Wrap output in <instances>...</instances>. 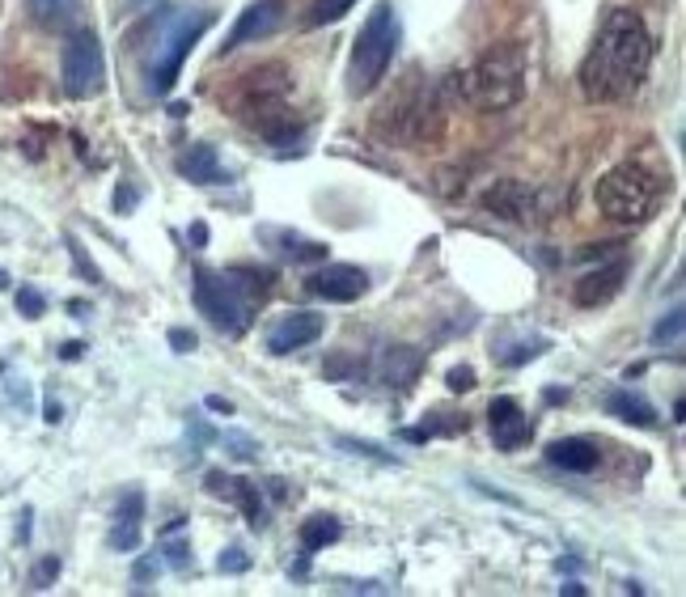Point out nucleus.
<instances>
[{"mask_svg": "<svg viewBox=\"0 0 686 597\" xmlns=\"http://www.w3.org/2000/svg\"><path fill=\"white\" fill-rule=\"evenodd\" d=\"M327 331V318L314 314V310H297V314H288L280 318L272 335H267V352L272 356H288V352H297V348H310V343Z\"/></svg>", "mask_w": 686, "mask_h": 597, "instance_id": "14", "label": "nucleus"}, {"mask_svg": "<svg viewBox=\"0 0 686 597\" xmlns=\"http://www.w3.org/2000/svg\"><path fill=\"white\" fill-rule=\"evenodd\" d=\"M208 411H221V415H233V403L221 394H208Z\"/></svg>", "mask_w": 686, "mask_h": 597, "instance_id": "40", "label": "nucleus"}, {"mask_svg": "<svg viewBox=\"0 0 686 597\" xmlns=\"http://www.w3.org/2000/svg\"><path fill=\"white\" fill-rule=\"evenodd\" d=\"M115 204H119V212H123V208H132V204H136V191H123V187H119V195H115Z\"/></svg>", "mask_w": 686, "mask_h": 597, "instance_id": "43", "label": "nucleus"}, {"mask_svg": "<svg viewBox=\"0 0 686 597\" xmlns=\"http://www.w3.org/2000/svg\"><path fill=\"white\" fill-rule=\"evenodd\" d=\"M161 559H166L170 568L187 572L191 568V547H187V542H166V547H161Z\"/></svg>", "mask_w": 686, "mask_h": 597, "instance_id": "34", "label": "nucleus"}, {"mask_svg": "<svg viewBox=\"0 0 686 597\" xmlns=\"http://www.w3.org/2000/svg\"><path fill=\"white\" fill-rule=\"evenodd\" d=\"M356 0H314V9L305 13V26H327V22H339Z\"/></svg>", "mask_w": 686, "mask_h": 597, "instance_id": "26", "label": "nucleus"}, {"mask_svg": "<svg viewBox=\"0 0 686 597\" xmlns=\"http://www.w3.org/2000/svg\"><path fill=\"white\" fill-rule=\"evenodd\" d=\"M441 128H445V106L437 98V89L424 85L420 72H411L407 85L377 115V132L399 140L403 149H424V144L441 136Z\"/></svg>", "mask_w": 686, "mask_h": 597, "instance_id": "5", "label": "nucleus"}, {"mask_svg": "<svg viewBox=\"0 0 686 597\" xmlns=\"http://www.w3.org/2000/svg\"><path fill=\"white\" fill-rule=\"evenodd\" d=\"M657 195H661V183L653 170H644L640 161H623L615 166L606 178H598V208L602 216L619 225H640L653 216L657 208Z\"/></svg>", "mask_w": 686, "mask_h": 597, "instance_id": "7", "label": "nucleus"}, {"mask_svg": "<svg viewBox=\"0 0 686 597\" xmlns=\"http://www.w3.org/2000/svg\"><path fill=\"white\" fill-rule=\"evenodd\" d=\"M339 449H343V454H352V458H373V462H382V466H403V458H399V454H390V449H382V445H373V441L339 437Z\"/></svg>", "mask_w": 686, "mask_h": 597, "instance_id": "25", "label": "nucleus"}, {"mask_svg": "<svg viewBox=\"0 0 686 597\" xmlns=\"http://www.w3.org/2000/svg\"><path fill=\"white\" fill-rule=\"evenodd\" d=\"M483 208L500 216V221L530 225V221H538V212H543V199H538L534 187L521 183V178H500V183L483 191Z\"/></svg>", "mask_w": 686, "mask_h": 597, "instance_id": "10", "label": "nucleus"}, {"mask_svg": "<svg viewBox=\"0 0 686 597\" xmlns=\"http://www.w3.org/2000/svg\"><path fill=\"white\" fill-rule=\"evenodd\" d=\"M195 305H200V314L212 322L216 331L225 335H242L250 327V318H255V297L246 293L225 271V276H212V271H195Z\"/></svg>", "mask_w": 686, "mask_h": 597, "instance_id": "8", "label": "nucleus"}, {"mask_svg": "<svg viewBox=\"0 0 686 597\" xmlns=\"http://www.w3.org/2000/svg\"><path fill=\"white\" fill-rule=\"evenodd\" d=\"M445 386L454 390V394H466V390H475V386H479V382H475V369H471V365H454V369L445 373Z\"/></svg>", "mask_w": 686, "mask_h": 597, "instance_id": "33", "label": "nucleus"}, {"mask_svg": "<svg viewBox=\"0 0 686 597\" xmlns=\"http://www.w3.org/2000/svg\"><path fill=\"white\" fill-rule=\"evenodd\" d=\"M140 521H144V492L132 487L115 509V526H111V534H106V547L111 551H136L140 547Z\"/></svg>", "mask_w": 686, "mask_h": 597, "instance_id": "16", "label": "nucleus"}, {"mask_svg": "<svg viewBox=\"0 0 686 597\" xmlns=\"http://www.w3.org/2000/svg\"><path fill=\"white\" fill-rule=\"evenodd\" d=\"M43 420H47V424H60V420H64V415H60V403H47V407H43Z\"/></svg>", "mask_w": 686, "mask_h": 597, "instance_id": "41", "label": "nucleus"}, {"mask_svg": "<svg viewBox=\"0 0 686 597\" xmlns=\"http://www.w3.org/2000/svg\"><path fill=\"white\" fill-rule=\"evenodd\" d=\"M487 424H492V441H496L500 454H517V449L534 437L530 415L521 411L513 398H492V407H487Z\"/></svg>", "mask_w": 686, "mask_h": 597, "instance_id": "13", "label": "nucleus"}, {"mask_svg": "<svg viewBox=\"0 0 686 597\" xmlns=\"http://www.w3.org/2000/svg\"><path fill=\"white\" fill-rule=\"evenodd\" d=\"M68 255H72V263L81 267V276H85L89 284H102V271H98V267H94V259H89L85 250H81V242H77V238H68Z\"/></svg>", "mask_w": 686, "mask_h": 597, "instance_id": "30", "label": "nucleus"}, {"mask_svg": "<svg viewBox=\"0 0 686 597\" xmlns=\"http://www.w3.org/2000/svg\"><path fill=\"white\" fill-rule=\"evenodd\" d=\"M157 568H161V559H140V564H136V581H149V576H157Z\"/></svg>", "mask_w": 686, "mask_h": 597, "instance_id": "37", "label": "nucleus"}, {"mask_svg": "<svg viewBox=\"0 0 686 597\" xmlns=\"http://www.w3.org/2000/svg\"><path fill=\"white\" fill-rule=\"evenodd\" d=\"M339 534H343L339 517H331V513H314V517H305V526H301V551H305V555L327 551L331 542H339Z\"/></svg>", "mask_w": 686, "mask_h": 597, "instance_id": "22", "label": "nucleus"}, {"mask_svg": "<svg viewBox=\"0 0 686 597\" xmlns=\"http://www.w3.org/2000/svg\"><path fill=\"white\" fill-rule=\"evenodd\" d=\"M280 22H284V0H255V5L242 9V17L233 22L229 39L221 43V56H229V51H238L246 43H259V39H267V34H276Z\"/></svg>", "mask_w": 686, "mask_h": 597, "instance_id": "11", "label": "nucleus"}, {"mask_svg": "<svg viewBox=\"0 0 686 597\" xmlns=\"http://www.w3.org/2000/svg\"><path fill=\"white\" fill-rule=\"evenodd\" d=\"M191 242H195V250H204V246H208V225H204V221H195V225H191Z\"/></svg>", "mask_w": 686, "mask_h": 597, "instance_id": "39", "label": "nucleus"}, {"mask_svg": "<svg viewBox=\"0 0 686 597\" xmlns=\"http://www.w3.org/2000/svg\"><path fill=\"white\" fill-rule=\"evenodd\" d=\"M543 352H547V339H530V343H517V352H504L500 360L504 365H526V360L543 356Z\"/></svg>", "mask_w": 686, "mask_h": 597, "instance_id": "31", "label": "nucleus"}, {"mask_svg": "<svg viewBox=\"0 0 686 597\" xmlns=\"http://www.w3.org/2000/svg\"><path fill=\"white\" fill-rule=\"evenodd\" d=\"M399 437H403V441H411V445H424V441L432 437V432H428V428L420 424V428H403V432H399Z\"/></svg>", "mask_w": 686, "mask_h": 597, "instance_id": "38", "label": "nucleus"}, {"mask_svg": "<svg viewBox=\"0 0 686 597\" xmlns=\"http://www.w3.org/2000/svg\"><path fill=\"white\" fill-rule=\"evenodd\" d=\"M56 576H60V559H39L30 572V589H51Z\"/></svg>", "mask_w": 686, "mask_h": 597, "instance_id": "32", "label": "nucleus"}, {"mask_svg": "<svg viewBox=\"0 0 686 597\" xmlns=\"http://www.w3.org/2000/svg\"><path fill=\"white\" fill-rule=\"evenodd\" d=\"M233 504L246 513V526L250 530H263L267 526V504H263V496H259V483H238V496H233Z\"/></svg>", "mask_w": 686, "mask_h": 597, "instance_id": "24", "label": "nucleus"}, {"mask_svg": "<svg viewBox=\"0 0 686 597\" xmlns=\"http://www.w3.org/2000/svg\"><path fill=\"white\" fill-rule=\"evenodd\" d=\"M547 462L559 466V470H572V475H589V470H598L602 449L589 437H564V441L547 445Z\"/></svg>", "mask_w": 686, "mask_h": 597, "instance_id": "18", "label": "nucleus"}, {"mask_svg": "<svg viewBox=\"0 0 686 597\" xmlns=\"http://www.w3.org/2000/svg\"><path fill=\"white\" fill-rule=\"evenodd\" d=\"M526 72H530V56L521 43H496L487 47L483 56L462 72V98L479 106V111H509L526 98Z\"/></svg>", "mask_w": 686, "mask_h": 597, "instance_id": "3", "label": "nucleus"}, {"mask_svg": "<svg viewBox=\"0 0 686 597\" xmlns=\"http://www.w3.org/2000/svg\"><path fill=\"white\" fill-rule=\"evenodd\" d=\"M623 280H627V263L623 259L610 263V267H598V271H585V276L576 280V288H572V301L585 305V310H593V305H606L623 288Z\"/></svg>", "mask_w": 686, "mask_h": 597, "instance_id": "15", "label": "nucleus"}, {"mask_svg": "<svg viewBox=\"0 0 686 597\" xmlns=\"http://www.w3.org/2000/svg\"><path fill=\"white\" fill-rule=\"evenodd\" d=\"M648 60H653V34L636 9H615L593 39L589 56L581 60V94L589 102H623L640 89Z\"/></svg>", "mask_w": 686, "mask_h": 597, "instance_id": "1", "label": "nucleus"}, {"mask_svg": "<svg viewBox=\"0 0 686 597\" xmlns=\"http://www.w3.org/2000/svg\"><path fill=\"white\" fill-rule=\"evenodd\" d=\"M399 34L403 30H399V17H394V5L382 0V5L369 13V22L360 26L356 47H352V64H348V94L352 98H365L382 85L394 51H399Z\"/></svg>", "mask_w": 686, "mask_h": 597, "instance_id": "6", "label": "nucleus"}, {"mask_svg": "<svg viewBox=\"0 0 686 597\" xmlns=\"http://www.w3.org/2000/svg\"><path fill=\"white\" fill-rule=\"evenodd\" d=\"M212 26V13L208 9H170L161 13V22L153 26V47H149V60H144V89L153 98H166L178 72H183L191 47L204 39Z\"/></svg>", "mask_w": 686, "mask_h": 597, "instance_id": "4", "label": "nucleus"}, {"mask_svg": "<svg viewBox=\"0 0 686 597\" xmlns=\"http://www.w3.org/2000/svg\"><path fill=\"white\" fill-rule=\"evenodd\" d=\"M0 288H9V276H5V271H0Z\"/></svg>", "mask_w": 686, "mask_h": 597, "instance_id": "45", "label": "nucleus"}, {"mask_svg": "<svg viewBox=\"0 0 686 597\" xmlns=\"http://www.w3.org/2000/svg\"><path fill=\"white\" fill-rule=\"evenodd\" d=\"M170 343H174V352H195V348H200V339H195V331H183V327H174V331H170Z\"/></svg>", "mask_w": 686, "mask_h": 597, "instance_id": "36", "label": "nucleus"}, {"mask_svg": "<svg viewBox=\"0 0 686 597\" xmlns=\"http://www.w3.org/2000/svg\"><path fill=\"white\" fill-rule=\"evenodd\" d=\"M420 369H424V356L415 348L394 343V348H386L382 365H377V377H382V386H390V390H411L415 377H420Z\"/></svg>", "mask_w": 686, "mask_h": 597, "instance_id": "19", "label": "nucleus"}, {"mask_svg": "<svg viewBox=\"0 0 686 597\" xmlns=\"http://www.w3.org/2000/svg\"><path fill=\"white\" fill-rule=\"evenodd\" d=\"M64 94L68 98H98L102 85H106V56H102V43L94 30H72V39L64 43Z\"/></svg>", "mask_w": 686, "mask_h": 597, "instance_id": "9", "label": "nucleus"}, {"mask_svg": "<svg viewBox=\"0 0 686 597\" xmlns=\"http://www.w3.org/2000/svg\"><path fill=\"white\" fill-rule=\"evenodd\" d=\"M17 314H22V318H43L47 314V297L39 293V288L22 284V288H17Z\"/></svg>", "mask_w": 686, "mask_h": 597, "instance_id": "28", "label": "nucleus"}, {"mask_svg": "<svg viewBox=\"0 0 686 597\" xmlns=\"http://www.w3.org/2000/svg\"><path fill=\"white\" fill-rule=\"evenodd\" d=\"M305 288H310L314 297H322V301L348 305V301L369 293V276L360 267H352V263H327L322 271H314V276L305 280Z\"/></svg>", "mask_w": 686, "mask_h": 597, "instance_id": "12", "label": "nucleus"}, {"mask_svg": "<svg viewBox=\"0 0 686 597\" xmlns=\"http://www.w3.org/2000/svg\"><path fill=\"white\" fill-rule=\"evenodd\" d=\"M263 233H267V238H276L280 250L293 263H322V259H327V246H322V242H305V238H297V233H280V229H263Z\"/></svg>", "mask_w": 686, "mask_h": 597, "instance_id": "23", "label": "nucleus"}, {"mask_svg": "<svg viewBox=\"0 0 686 597\" xmlns=\"http://www.w3.org/2000/svg\"><path fill=\"white\" fill-rule=\"evenodd\" d=\"M81 352H85V343H64V352H60V356H64V360H77Z\"/></svg>", "mask_w": 686, "mask_h": 597, "instance_id": "44", "label": "nucleus"}, {"mask_svg": "<svg viewBox=\"0 0 686 597\" xmlns=\"http://www.w3.org/2000/svg\"><path fill=\"white\" fill-rule=\"evenodd\" d=\"M216 568H221V572H246L250 568V555L242 547H225L221 559H216Z\"/></svg>", "mask_w": 686, "mask_h": 597, "instance_id": "35", "label": "nucleus"}, {"mask_svg": "<svg viewBox=\"0 0 686 597\" xmlns=\"http://www.w3.org/2000/svg\"><path fill=\"white\" fill-rule=\"evenodd\" d=\"M606 411L615 415V420L631 424V428H657L653 403H648V398H640V394H631V390H615V394H610L606 398Z\"/></svg>", "mask_w": 686, "mask_h": 597, "instance_id": "21", "label": "nucleus"}, {"mask_svg": "<svg viewBox=\"0 0 686 597\" xmlns=\"http://www.w3.org/2000/svg\"><path fill=\"white\" fill-rule=\"evenodd\" d=\"M559 593H568V597H585V585H581V581H564V585H559Z\"/></svg>", "mask_w": 686, "mask_h": 597, "instance_id": "42", "label": "nucleus"}, {"mask_svg": "<svg viewBox=\"0 0 686 597\" xmlns=\"http://www.w3.org/2000/svg\"><path fill=\"white\" fill-rule=\"evenodd\" d=\"M26 9L34 17V26H43L51 34H68L81 22V0H26Z\"/></svg>", "mask_w": 686, "mask_h": 597, "instance_id": "20", "label": "nucleus"}, {"mask_svg": "<svg viewBox=\"0 0 686 597\" xmlns=\"http://www.w3.org/2000/svg\"><path fill=\"white\" fill-rule=\"evenodd\" d=\"M233 111L246 128H255L272 144H288L301 136V123L293 119V77L284 64H263L246 72L238 94H233Z\"/></svg>", "mask_w": 686, "mask_h": 597, "instance_id": "2", "label": "nucleus"}, {"mask_svg": "<svg viewBox=\"0 0 686 597\" xmlns=\"http://www.w3.org/2000/svg\"><path fill=\"white\" fill-rule=\"evenodd\" d=\"M682 327H686V314H682V305H674L670 318H661L657 327H653V343H678L682 339Z\"/></svg>", "mask_w": 686, "mask_h": 597, "instance_id": "27", "label": "nucleus"}, {"mask_svg": "<svg viewBox=\"0 0 686 597\" xmlns=\"http://www.w3.org/2000/svg\"><path fill=\"white\" fill-rule=\"evenodd\" d=\"M178 174L195 187H216V183H229V170L221 166L216 157V144H191V149L178 157Z\"/></svg>", "mask_w": 686, "mask_h": 597, "instance_id": "17", "label": "nucleus"}, {"mask_svg": "<svg viewBox=\"0 0 686 597\" xmlns=\"http://www.w3.org/2000/svg\"><path fill=\"white\" fill-rule=\"evenodd\" d=\"M128 5H144V0H128Z\"/></svg>", "mask_w": 686, "mask_h": 597, "instance_id": "46", "label": "nucleus"}, {"mask_svg": "<svg viewBox=\"0 0 686 597\" xmlns=\"http://www.w3.org/2000/svg\"><path fill=\"white\" fill-rule=\"evenodd\" d=\"M225 445H229V454L238 462H255L259 458V445L250 437H242V432H225Z\"/></svg>", "mask_w": 686, "mask_h": 597, "instance_id": "29", "label": "nucleus"}]
</instances>
